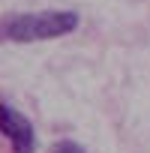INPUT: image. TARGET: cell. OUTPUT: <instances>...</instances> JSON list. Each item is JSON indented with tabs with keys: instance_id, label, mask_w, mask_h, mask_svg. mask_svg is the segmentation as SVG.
I'll return each instance as SVG.
<instances>
[{
	"instance_id": "1",
	"label": "cell",
	"mask_w": 150,
	"mask_h": 153,
	"mask_svg": "<svg viewBox=\"0 0 150 153\" xmlns=\"http://www.w3.org/2000/svg\"><path fill=\"white\" fill-rule=\"evenodd\" d=\"M78 27V15L69 9H45V12H15L0 21L3 42H42L54 36H66Z\"/></svg>"
},
{
	"instance_id": "2",
	"label": "cell",
	"mask_w": 150,
	"mask_h": 153,
	"mask_svg": "<svg viewBox=\"0 0 150 153\" xmlns=\"http://www.w3.org/2000/svg\"><path fill=\"white\" fill-rule=\"evenodd\" d=\"M0 135L12 144V153H33L36 150L33 123L21 111H15L12 105H0Z\"/></svg>"
},
{
	"instance_id": "3",
	"label": "cell",
	"mask_w": 150,
	"mask_h": 153,
	"mask_svg": "<svg viewBox=\"0 0 150 153\" xmlns=\"http://www.w3.org/2000/svg\"><path fill=\"white\" fill-rule=\"evenodd\" d=\"M48 153H84L75 141H69V138H60V141H54L51 147H48Z\"/></svg>"
}]
</instances>
